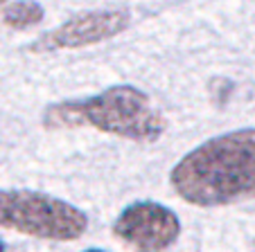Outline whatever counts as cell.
Here are the masks:
<instances>
[{"label":"cell","instance_id":"obj_7","mask_svg":"<svg viewBox=\"0 0 255 252\" xmlns=\"http://www.w3.org/2000/svg\"><path fill=\"white\" fill-rule=\"evenodd\" d=\"M84 252H104V250H100V248H91V250H84Z\"/></svg>","mask_w":255,"mask_h":252},{"label":"cell","instance_id":"obj_5","mask_svg":"<svg viewBox=\"0 0 255 252\" xmlns=\"http://www.w3.org/2000/svg\"><path fill=\"white\" fill-rule=\"evenodd\" d=\"M131 23L129 11L125 9H97L86 14L72 16L57 29L43 34L32 43L34 52H59V50H77L86 45H95L102 41L118 36Z\"/></svg>","mask_w":255,"mask_h":252},{"label":"cell","instance_id":"obj_2","mask_svg":"<svg viewBox=\"0 0 255 252\" xmlns=\"http://www.w3.org/2000/svg\"><path fill=\"white\" fill-rule=\"evenodd\" d=\"M43 124L48 129L93 126L102 133L140 144L156 142L167 129V119L154 106V101L133 86H111L88 99L48 106Z\"/></svg>","mask_w":255,"mask_h":252},{"label":"cell","instance_id":"obj_4","mask_svg":"<svg viewBox=\"0 0 255 252\" xmlns=\"http://www.w3.org/2000/svg\"><path fill=\"white\" fill-rule=\"evenodd\" d=\"M113 234L133 252H165L178 241L181 221L165 205L138 200L120 212Z\"/></svg>","mask_w":255,"mask_h":252},{"label":"cell","instance_id":"obj_8","mask_svg":"<svg viewBox=\"0 0 255 252\" xmlns=\"http://www.w3.org/2000/svg\"><path fill=\"white\" fill-rule=\"evenodd\" d=\"M0 252H5V243L0 241Z\"/></svg>","mask_w":255,"mask_h":252},{"label":"cell","instance_id":"obj_10","mask_svg":"<svg viewBox=\"0 0 255 252\" xmlns=\"http://www.w3.org/2000/svg\"><path fill=\"white\" fill-rule=\"evenodd\" d=\"M253 252H255V248H253Z\"/></svg>","mask_w":255,"mask_h":252},{"label":"cell","instance_id":"obj_1","mask_svg":"<svg viewBox=\"0 0 255 252\" xmlns=\"http://www.w3.org/2000/svg\"><path fill=\"white\" fill-rule=\"evenodd\" d=\"M172 189L197 207H222L255 198V129L206 140L169 173Z\"/></svg>","mask_w":255,"mask_h":252},{"label":"cell","instance_id":"obj_9","mask_svg":"<svg viewBox=\"0 0 255 252\" xmlns=\"http://www.w3.org/2000/svg\"><path fill=\"white\" fill-rule=\"evenodd\" d=\"M5 2H7V0H0V5H5Z\"/></svg>","mask_w":255,"mask_h":252},{"label":"cell","instance_id":"obj_3","mask_svg":"<svg viewBox=\"0 0 255 252\" xmlns=\"http://www.w3.org/2000/svg\"><path fill=\"white\" fill-rule=\"evenodd\" d=\"M0 230H14L45 241H75L88 230V216L57 196L0 189Z\"/></svg>","mask_w":255,"mask_h":252},{"label":"cell","instance_id":"obj_6","mask_svg":"<svg viewBox=\"0 0 255 252\" xmlns=\"http://www.w3.org/2000/svg\"><path fill=\"white\" fill-rule=\"evenodd\" d=\"M43 16H45V9L36 0H18V2H11L2 11V23L11 29H27L39 25L43 20Z\"/></svg>","mask_w":255,"mask_h":252}]
</instances>
